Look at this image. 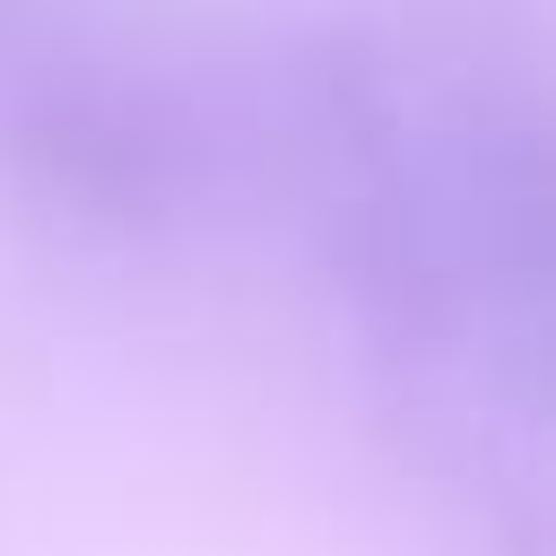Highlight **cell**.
<instances>
[{"label":"cell","instance_id":"cell-1","mask_svg":"<svg viewBox=\"0 0 556 556\" xmlns=\"http://www.w3.org/2000/svg\"><path fill=\"white\" fill-rule=\"evenodd\" d=\"M278 130L304 182L313 252L382 356H443L478 330L426 130L356 35H304L278 61Z\"/></svg>","mask_w":556,"mask_h":556},{"label":"cell","instance_id":"cell-2","mask_svg":"<svg viewBox=\"0 0 556 556\" xmlns=\"http://www.w3.org/2000/svg\"><path fill=\"white\" fill-rule=\"evenodd\" d=\"M0 165L78 226L165 235L208 191V130L165 78L26 26L0 43Z\"/></svg>","mask_w":556,"mask_h":556},{"label":"cell","instance_id":"cell-3","mask_svg":"<svg viewBox=\"0 0 556 556\" xmlns=\"http://www.w3.org/2000/svg\"><path fill=\"white\" fill-rule=\"evenodd\" d=\"M26 26H43V0H0V43L26 35Z\"/></svg>","mask_w":556,"mask_h":556}]
</instances>
